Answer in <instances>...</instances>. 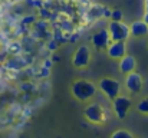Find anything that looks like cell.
<instances>
[{
    "label": "cell",
    "instance_id": "8",
    "mask_svg": "<svg viewBox=\"0 0 148 138\" xmlns=\"http://www.w3.org/2000/svg\"><path fill=\"white\" fill-rule=\"evenodd\" d=\"M125 87L132 93H137L143 89V78L137 72H130L125 78Z\"/></svg>",
    "mask_w": 148,
    "mask_h": 138
},
{
    "label": "cell",
    "instance_id": "16",
    "mask_svg": "<svg viewBox=\"0 0 148 138\" xmlns=\"http://www.w3.org/2000/svg\"><path fill=\"white\" fill-rule=\"evenodd\" d=\"M145 9H148V0H145Z\"/></svg>",
    "mask_w": 148,
    "mask_h": 138
},
{
    "label": "cell",
    "instance_id": "2",
    "mask_svg": "<svg viewBox=\"0 0 148 138\" xmlns=\"http://www.w3.org/2000/svg\"><path fill=\"white\" fill-rule=\"evenodd\" d=\"M108 30L111 35V41L116 42V41H127L128 36L131 35L130 26L122 23V20H111V23L108 25Z\"/></svg>",
    "mask_w": 148,
    "mask_h": 138
},
{
    "label": "cell",
    "instance_id": "3",
    "mask_svg": "<svg viewBox=\"0 0 148 138\" xmlns=\"http://www.w3.org/2000/svg\"><path fill=\"white\" fill-rule=\"evenodd\" d=\"M99 89L103 92L111 101H114L118 95H119V89L121 85L118 81L112 79V78H102L99 81Z\"/></svg>",
    "mask_w": 148,
    "mask_h": 138
},
{
    "label": "cell",
    "instance_id": "9",
    "mask_svg": "<svg viewBox=\"0 0 148 138\" xmlns=\"http://www.w3.org/2000/svg\"><path fill=\"white\" fill-rule=\"evenodd\" d=\"M109 42H111V35H109L108 29H101L92 36V45L95 46L97 49H99V50L108 47Z\"/></svg>",
    "mask_w": 148,
    "mask_h": 138
},
{
    "label": "cell",
    "instance_id": "12",
    "mask_svg": "<svg viewBox=\"0 0 148 138\" xmlns=\"http://www.w3.org/2000/svg\"><path fill=\"white\" fill-rule=\"evenodd\" d=\"M111 138H134L132 137V134L131 133H128V131H125V130H118V131H115Z\"/></svg>",
    "mask_w": 148,
    "mask_h": 138
},
{
    "label": "cell",
    "instance_id": "6",
    "mask_svg": "<svg viewBox=\"0 0 148 138\" xmlns=\"http://www.w3.org/2000/svg\"><path fill=\"white\" fill-rule=\"evenodd\" d=\"M112 102H114V111H115L116 117L119 119H124L127 117L130 108H131V99H128L127 96H119L118 95Z\"/></svg>",
    "mask_w": 148,
    "mask_h": 138
},
{
    "label": "cell",
    "instance_id": "7",
    "mask_svg": "<svg viewBox=\"0 0 148 138\" xmlns=\"http://www.w3.org/2000/svg\"><path fill=\"white\" fill-rule=\"evenodd\" d=\"M106 53L111 59H121L122 56L127 55V46L125 41H116V42H111L106 47Z\"/></svg>",
    "mask_w": 148,
    "mask_h": 138
},
{
    "label": "cell",
    "instance_id": "4",
    "mask_svg": "<svg viewBox=\"0 0 148 138\" xmlns=\"http://www.w3.org/2000/svg\"><path fill=\"white\" fill-rule=\"evenodd\" d=\"M84 115H85V118H86L89 122H92V124H102V122L106 119L105 111L102 109V106L98 105V104H91V105H88V106L85 108V111H84Z\"/></svg>",
    "mask_w": 148,
    "mask_h": 138
},
{
    "label": "cell",
    "instance_id": "10",
    "mask_svg": "<svg viewBox=\"0 0 148 138\" xmlns=\"http://www.w3.org/2000/svg\"><path fill=\"white\" fill-rule=\"evenodd\" d=\"M135 65H137V62H135L134 56H131V55H125L119 59V71L125 75H128L130 72H134Z\"/></svg>",
    "mask_w": 148,
    "mask_h": 138
},
{
    "label": "cell",
    "instance_id": "13",
    "mask_svg": "<svg viewBox=\"0 0 148 138\" xmlns=\"http://www.w3.org/2000/svg\"><path fill=\"white\" fill-rule=\"evenodd\" d=\"M138 111L140 112H143V114H148V98L145 99H143V101H140V104H138Z\"/></svg>",
    "mask_w": 148,
    "mask_h": 138
},
{
    "label": "cell",
    "instance_id": "11",
    "mask_svg": "<svg viewBox=\"0 0 148 138\" xmlns=\"http://www.w3.org/2000/svg\"><path fill=\"white\" fill-rule=\"evenodd\" d=\"M130 30H131V35L135 38L145 36L148 33V23H145L144 20H135L130 25Z\"/></svg>",
    "mask_w": 148,
    "mask_h": 138
},
{
    "label": "cell",
    "instance_id": "14",
    "mask_svg": "<svg viewBox=\"0 0 148 138\" xmlns=\"http://www.w3.org/2000/svg\"><path fill=\"white\" fill-rule=\"evenodd\" d=\"M111 20H122V10H119V9H114L112 12H111Z\"/></svg>",
    "mask_w": 148,
    "mask_h": 138
},
{
    "label": "cell",
    "instance_id": "5",
    "mask_svg": "<svg viewBox=\"0 0 148 138\" xmlns=\"http://www.w3.org/2000/svg\"><path fill=\"white\" fill-rule=\"evenodd\" d=\"M89 59H91V52H89L88 46H79L76 49V52L73 53L72 63L76 68H85V66H88Z\"/></svg>",
    "mask_w": 148,
    "mask_h": 138
},
{
    "label": "cell",
    "instance_id": "1",
    "mask_svg": "<svg viewBox=\"0 0 148 138\" xmlns=\"http://www.w3.org/2000/svg\"><path fill=\"white\" fill-rule=\"evenodd\" d=\"M72 95L78 99V101H88L91 99L95 92H97V87L85 79H78L72 84Z\"/></svg>",
    "mask_w": 148,
    "mask_h": 138
},
{
    "label": "cell",
    "instance_id": "15",
    "mask_svg": "<svg viewBox=\"0 0 148 138\" xmlns=\"http://www.w3.org/2000/svg\"><path fill=\"white\" fill-rule=\"evenodd\" d=\"M144 22L148 23V9H145V14H144Z\"/></svg>",
    "mask_w": 148,
    "mask_h": 138
}]
</instances>
